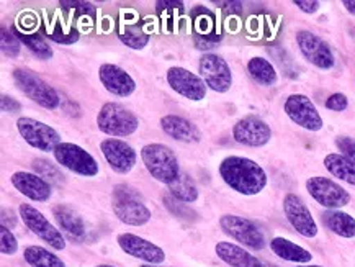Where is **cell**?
Returning <instances> with one entry per match:
<instances>
[{
  "mask_svg": "<svg viewBox=\"0 0 355 267\" xmlns=\"http://www.w3.org/2000/svg\"><path fill=\"white\" fill-rule=\"evenodd\" d=\"M293 3L304 13H315L320 10L321 7V3L316 2V0H309V2H304V0H295Z\"/></svg>",
  "mask_w": 355,
  "mask_h": 267,
  "instance_id": "39",
  "label": "cell"
},
{
  "mask_svg": "<svg viewBox=\"0 0 355 267\" xmlns=\"http://www.w3.org/2000/svg\"><path fill=\"white\" fill-rule=\"evenodd\" d=\"M322 223L327 230L343 238L355 236V218L340 210H327L322 214Z\"/></svg>",
  "mask_w": 355,
  "mask_h": 267,
  "instance_id": "25",
  "label": "cell"
},
{
  "mask_svg": "<svg viewBox=\"0 0 355 267\" xmlns=\"http://www.w3.org/2000/svg\"><path fill=\"white\" fill-rule=\"evenodd\" d=\"M284 212L286 220L304 238H315L318 234V225L311 212L302 198L295 193H286L284 198Z\"/></svg>",
  "mask_w": 355,
  "mask_h": 267,
  "instance_id": "16",
  "label": "cell"
},
{
  "mask_svg": "<svg viewBox=\"0 0 355 267\" xmlns=\"http://www.w3.org/2000/svg\"><path fill=\"white\" fill-rule=\"evenodd\" d=\"M326 107L329 108V110H334V112H344L345 108L349 107V101L344 94H340V92L332 94L331 97L326 101Z\"/></svg>",
  "mask_w": 355,
  "mask_h": 267,
  "instance_id": "37",
  "label": "cell"
},
{
  "mask_svg": "<svg viewBox=\"0 0 355 267\" xmlns=\"http://www.w3.org/2000/svg\"><path fill=\"white\" fill-rule=\"evenodd\" d=\"M200 78L207 84V87L215 90L218 94H225L233 85V72L227 62L221 56L213 53H207L200 58L198 62Z\"/></svg>",
  "mask_w": 355,
  "mask_h": 267,
  "instance_id": "10",
  "label": "cell"
},
{
  "mask_svg": "<svg viewBox=\"0 0 355 267\" xmlns=\"http://www.w3.org/2000/svg\"><path fill=\"white\" fill-rule=\"evenodd\" d=\"M139 267H161V266H153V264H143V266H139Z\"/></svg>",
  "mask_w": 355,
  "mask_h": 267,
  "instance_id": "43",
  "label": "cell"
},
{
  "mask_svg": "<svg viewBox=\"0 0 355 267\" xmlns=\"http://www.w3.org/2000/svg\"><path fill=\"white\" fill-rule=\"evenodd\" d=\"M284 110L293 123H297L308 131H320L324 126L315 103L304 94L288 95L285 101Z\"/></svg>",
  "mask_w": 355,
  "mask_h": 267,
  "instance_id": "12",
  "label": "cell"
},
{
  "mask_svg": "<svg viewBox=\"0 0 355 267\" xmlns=\"http://www.w3.org/2000/svg\"><path fill=\"white\" fill-rule=\"evenodd\" d=\"M270 250L274 251L275 256L280 259L288 262H297V264H308L313 259V255L304 248L298 246L297 243L290 241V239L277 236L270 241Z\"/></svg>",
  "mask_w": 355,
  "mask_h": 267,
  "instance_id": "24",
  "label": "cell"
},
{
  "mask_svg": "<svg viewBox=\"0 0 355 267\" xmlns=\"http://www.w3.org/2000/svg\"><path fill=\"white\" fill-rule=\"evenodd\" d=\"M100 151L108 164L118 174H128L136 164V151L133 146L118 138H107L100 143Z\"/></svg>",
  "mask_w": 355,
  "mask_h": 267,
  "instance_id": "18",
  "label": "cell"
},
{
  "mask_svg": "<svg viewBox=\"0 0 355 267\" xmlns=\"http://www.w3.org/2000/svg\"><path fill=\"white\" fill-rule=\"evenodd\" d=\"M0 44H2L3 56L18 58V54H20L21 42L15 33H12V31L7 28H2V35H0Z\"/></svg>",
  "mask_w": 355,
  "mask_h": 267,
  "instance_id": "32",
  "label": "cell"
},
{
  "mask_svg": "<svg viewBox=\"0 0 355 267\" xmlns=\"http://www.w3.org/2000/svg\"><path fill=\"white\" fill-rule=\"evenodd\" d=\"M164 205H166L172 214L177 215V216H182V218H187V220H192L193 218V212L190 210L189 207H185L187 203L184 202H179L177 198H174L172 196H167L164 197Z\"/></svg>",
  "mask_w": 355,
  "mask_h": 267,
  "instance_id": "35",
  "label": "cell"
},
{
  "mask_svg": "<svg viewBox=\"0 0 355 267\" xmlns=\"http://www.w3.org/2000/svg\"><path fill=\"white\" fill-rule=\"evenodd\" d=\"M17 130L20 137L30 144L31 148L38 151H54L58 144H61V137L53 126H49L43 121L30 119V117H21L17 120Z\"/></svg>",
  "mask_w": 355,
  "mask_h": 267,
  "instance_id": "7",
  "label": "cell"
},
{
  "mask_svg": "<svg viewBox=\"0 0 355 267\" xmlns=\"http://www.w3.org/2000/svg\"><path fill=\"white\" fill-rule=\"evenodd\" d=\"M336 146L340 151V155L347 157L349 161L355 162V139L350 137H338L336 138Z\"/></svg>",
  "mask_w": 355,
  "mask_h": 267,
  "instance_id": "36",
  "label": "cell"
},
{
  "mask_svg": "<svg viewBox=\"0 0 355 267\" xmlns=\"http://www.w3.org/2000/svg\"><path fill=\"white\" fill-rule=\"evenodd\" d=\"M98 79L108 92L116 97H130L136 90L135 79L116 64H102L98 69Z\"/></svg>",
  "mask_w": 355,
  "mask_h": 267,
  "instance_id": "20",
  "label": "cell"
},
{
  "mask_svg": "<svg viewBox=\"0 0 355 267\" xmlns=\"http://www.w3.org/2000/svg\"><path fill=\"white\" fill-rule=\"evenodd\" d=\"M33 169L38 173L43 179H49L51 182H61L62 174L59 173L58 167L53 166L51 162L46 160H35L33 161Z\"/></svg>",
  "mask_w": 355,
  "mask_h": 267,
  "instance_id": "33",
  "label": "cell"
},
{
  "mask_svg": "<svg viewBox=\"0 0 355 267\" xmlns=\"http://www.w3.org/2000/svg\"><path fill=\"white\" fill-rule=\"evenodd\" d=\"M20 42L30 49L31 53H35L40 60H51L53 58V49L49 46L46 40L38 33H17Z\"/></svg>",
  "mask_w": 355,
  "mask_h": 267,
  "instance_id": "31",
  "label": "cell"
},
{
  "mask_svg": "<svg viewBox=\"0 0 355 267\" xmlns=\"http://www.w3.org/2000/svg\"><path fill=\"white\" fill-rule=\"evenodd\" d=\"M297 267H322V266H297Z\"/></svg>",
  "mask_w": 355,
  "mask_h": 267,
  "instance_id": "45",
  "label": "cell"
},
{
  "mask_svg": "<svg viewBox=\"0 0 355 267\" xmlns=\"http://www.w3.org/2000/svg\"><path fill=\"white\" fill-rule=\"evenodd\" d=\"M169 192L172 197L184 203H193L198 198L197 185H195L190 175L184 173H180L179 178L169 184Z\"/></svg>",
  "mask_w": 355,
  "mask_h": 267,
  "instance_id": "29",
  "label": "cell"
},
{
  "mask_svg": "<svg viewBox=\"0 0 355 267\" xmlns=\"http://www.w3.org/2000/svg\"><path fill=\"white\" fill-rule=\"evenodd\" d=\"M343 6L345 7V10H347L349 13L355 15V0H344Z\"/></svg>",
  "mask_w": 355,
  "mask_h": 267,
  "instance_id": "42",
  "label": "cell"
},
{
  "mask_svg": "<svg viewBox=\"0 0 355 267\" xmlns=\"http://www.w3.org/2000/svg\"><path fill=\"white\" fill-rule=\"evenodd\" d=\"M306 190L320 205L329 208V210H339L349 205L350 193L334 180L315 175L306 180Z\"/></svg>",
  "mask_w": 355,
  "mask_h": 267,
  "instance_id": "11",
  "label": "cell"
},
{
  "mask_svg": "<svg viewBox=\"0 0 355 267\" xmlns=\"http://www.w3.org/2000/svg\"><path fill=\"white\" fill-rule=\"evenodd\" d=\"M216 256L231 267H263V262L248 250L230 241H220L215 246Z\"/></svg>",
  "mask_w": 355,
  "mask_h": 267,
  "instance_id": "23",
  "label": "cell"
},
{
  "mask_svg": "<svg viewBox=\"0 0 355 267\" xmlns=\"http://www.w3.org/2000/svg\"><path fill=\"white\" fill-rule=\"evenodd\" d=\"M20 110H21L20 102H17L15 98L10 97V95H2V112L17 113Z\"/></svg>",
  "mask_w": 355,
  "mask_h": 267,
  "instance_id": "38",
  "label": "cell"
},
{
  "mask_svg": "<svg viewBox=\"0 0 355 267\" xmlns=\"http://www.w3.org/2000/svg\"><path fill=\"white\" fill-rule=\"evenodd\" d=\"M13 80L17 87L24 92L26 97L38 103L46 110H56L61 103V98L56 90L49 85L46 80H43L40 76H36L33 71L18 67L13 71Z\"/></svg>",
  "mask_w": 355,
  "mask_h": 267,
  "instance_id": "5",
  "label": "cell"
},
{
  "mask_svg": "<svg viewBox=\"0 0 355 267\" xmlns=\"http://www.w3.org/2000/svg\"><path fill=\"white\" fill-rule=\"evenodd\" d=\"M263 267H277V266H272V264H266V262H263Z\"/></svg>",
  "mask_w": 355,
  "mask_h": 267,
  "instance_id": "46",
  "label": "cell"
},
{
  "mask_svg": "<svg viewBox=\"0 0 355 267\" xmlns=\"http://www.w3.org/2000/svg\"><path fill=\"white\" fill-rule=\"evenodd\" d=\"M141 160H143L148 173L159 182L169 185L180 175L179 160H177L175 153L166 144H146L141 149Z\"/></svg>",
  "mask_w": 355,
  "mask_h": 267,
  "instance_id": "2",
  "label": "cell"
},
{
  "mask_svg": "<svg viewBox=\"0 0 355 267\" xmlns=\"http://www.w3.org/2000/svg\"><path fill=\"white\" fill-rule=\"evenodd\" d=\"M220 226L227 236L244 244L245 248L254 251H261L266 246V236L259 230V226L244 216L238 215H223L220 218Z\"/></svg>",
  "mask_w": 355,
  "mask_h": 267,
  "instance_id": "8",
  "label": "cell"
},
{
  "mask_svg": "<svg viewBox=\"0 0 355 267\" xmlns=\"http://www.w3.org/2000/svg\"><path fill=\"white\" fill-rule=\"evenodd\" d=\"M297 43L304 60L311 62L313 66L320 67V69H331V67H334L336 60L329 44L318 35L302 30L297 33Z\"/></svg>",
  "mask_w": 355,
  "mask_h": 267,
  "instance_id": "14",
  "label": "cell"
},
{
  "mask_svg": "<svg viewBox=\"0 0 355 267\" xmlns=\"http://www.w3.org/2000/svg\"><path fill=\"white\" fill-rule=\"evenodd\" d=\"M233 138L244 146L261 148L270 141L272 130L262 119L256 115H248L233 126Z\"/></svg>",
  "mask_w": 355,
  "mask_h": 267,
  "instance_id": "15",
  "label": "cell"
},
{
  "mask_svg": "<svg viewBox=\"0 0 355 267\" xmlns=\"http://www.w3.org/2000/svg\"><path fill=\"white\" fill-rule=\"evenodd\" d=\"M167 84L171 89L189 101L200 102L207 97V84L195 72L180 66H172L166 72Z\"/></svg>",
  "mask_w": 355,
  "mask_h": 267,
  "instance_id": "13",
  "label": "cell"
},
{
  "mask_svg": "<svg viewBox=\"0 0 355 267\" xmlns=\"http://www.w3.org/2000/svg\"><path fill=\"white\" fill-rule=\"evenodd\" d=\"M156 6L159 10H164V8H182L184 7V3L182 2H157Z\"/></svg>",
  "mask_w": 355,
  "mask_h": 267,
  "instance_id": "41",
  "label": "cell"
},
{
  "mask_svg": "<svg viewBox=\"0 0 355 267\" xmlns=\"http://www.w3.org/2000/svg\"><path fill=\"white\" fill-rule=\"evenodd\" d=\"M118 35H120L123 43H126L133 49H143L149 42V35L144 33L138 24H130V21H126V25L121 24Z\"/></svg>",
  "mask_w": 355,
  "mask_h": 267,
  "instance_id": "30",
  "label": "cell"
},
{
  "mask_svg": "<svg viewBox=\"0 0 355 267\" xmlns=\"http://www.w3.org/2000/svg\"><path fill=\"white\" fill-rule=\"evenodd\" d=\"M248 71L256 83L261 85H274L277 83V71L274 64L266 58L256 56L248 62Z\"/></svg>",
  "mask_w": 355,
  "mask_h": 267,
  "instance_id": "27",
  "label": "cell"
},
{
  "mask_svg": "<svg viewBox=\"0 0 355 267\" xmlns=\"http://www.w3.org/2000/svg\"><path fill=\"white\" fill-rule=\"evenodd\" d=\"M161 128L167 137L182 143H197L202 138V133L192 121L177 115H166L161 119Z\"/></svg>",
  "mask_w": 355,
  "mask_h": 267,
  "instance_id": "22",
  "label": "cell"
},
{
  "mask_svg": "<svg viewBox=\"0 0 355 267\" xmlns=\"http://www.w3.org/2000/svg\"><path fill=\"white\" fill-rule=\"evenodd\" d=\"M112 208L116 218L130 226H143L151 220V210L144 205L138 193L128 185H116L113 189Z\"/></svg>",
  "mask_w": 355,
  "mask_h": 267,
  "instance_id": "3",
  "label": "cell"
},
{
  "mask_svg": "<svg viewBox=\"0 0 355 267\" xmlns=\"http://www.w3.org/2000/svg\"><path fill=\"white\" fill-rule=\"evenodd\" d=\"M97 126L102 133L113 138H123L133 135L139 128V120L133 112L121 103L108 102L97 113Z\"/></svg>",
  "mask_w": 355,
  "mask_h": 267,
  "instance_id": "4",
  "label": "cell"
},
{
  "mask_svg": "<svg viewBox=\"0 0 355 267\" xmlns=\"http://www.w3.org/2000/svg\"><path fill=\"white\" fill-rule=\"evenodd\" d=\"M24 257L31 267H66L61 257L41 246L25 248Z\"/></svg>",
  "mask_w": 355,
  "mask_h": 267,
  "instance_id": "28",
  "label": "cell"
},
{
  "mask_svg": "<svg viewBox=\"0 0 355 267\" xmlns=\"http://www.w3.org/2000/svg\"><path fill=\"white\" fill-rule=\"evenodd\" d=\"M18 215H20L21 221L26 225V228H28L31 233H35L40 239H43L44 243H48L53 250H64L66 241L61 230L56 228L51 221H48L46 216L41 214L40 210H36L33 205H30V203H21V205L18 207Z\"/></svg>",
  "mask_w": 355,
  "mask_h": 267,
  "instance_id": "6",
  "label": "cell"
},
{
  "mask_svg": "<svg viewBox=\"0 0 355 267\" xmlns=\"http://www.w3.org/2000/svg\"><path fill=\"white\" fill-rule=\"evenodd\" d=\"M116 243L123 252H126L131 257H136V259L148 262V264L159 266L166 261V252L161 248L148 241V239L136 236L133 233H121L116 238Z\"/></svg>",
  "mask_w": 355,
  "mask_h": 267,
  "instance_id": "17",
  "label": "cell"
},
{
  "mask_svg": "<svg viewBox=\"0 0 355 267\" xmlns=\"http://www.w3.org/2000/svg\"><path fill=\"white\" fill-rule=\"evenodd\" d=\"M12 185L15 187L21 196L33 202H48L53 196L51 184L41 175L33 173H26V171H18L12 174Z\"/></svg>",
  "mask_w": 355,
  "mask_h": 267,
  "instance_id": "19",
  "label": "cell"
},
{
  "mask_svg": "<svg viewBox=\"0 0 355 267\" xmlns=\"http://www.w3.org/2000/svg\"><path fill=\"white\" fill-rule=\"evenodd\" d=\"M54 160L66 169L72 171L74 174L94 178L98 174V164L90 153L74 143H61L54 149Z\"/></svg>",
  "mask_w": 355,
  "mask_h": 267,
  "instance_id": "9",
  "label": "cell"
},
{
  "mask_svg": "<svg viewBox=\"0 0 355 267\" xmlns=\"http://www.w3.org/2000/svg\"><path fill=\"white\" fill-rule=\"evenodd\" d=\"M220 175L227 187L241 196H257L267 185V174L261 164L243 156H227L220 164Z\"/></svg>",
  "mask_w": 355,
  "mask_h": 267,
  "instance_id": "1",
  "label": "cell"
},
{
  "mask_svg": "<svg viewBox=\"0 0 355 267\" xmlns=\"http://www.w3.org/2000/svg\"><path fill=\"white\" fill-rule=\"evenodd\" d=\"M54 220H56L58 228L62 230L71 241L84 243L87 238V232H85V225L79 215L67 205H58L53 210Z\"/></svg>",
  "mask_w": 355,
  "mask_h": 267,
  "instance_id": "21",
  "label": "cell"
},
{
  "mask_svg": "<svg viewBox=\"0 0 355 267\" xmlns=\"http://www.w3.org/2000/svg\"><path fill=\"white\" fill-rule=\"evenodd\" d=\"M97 267H115V266H110V264H100Z\"/></svg>",
  "mask_w": 355,
  "mask_h": 267,
  "instance_id": "44",
  "label": "cell"
},
{
  "mask_svg": "<svg viewBox=\"0 0 355 267\" xmlns=\"http://www.w3.org/2000/svg\"><path fill=\"white\" fill-rule=\"evenodd\" d=\"M15 225H17L15 214H13L12 210H6V208H3L2 210V226H6V228L10 230Z\"/></svg>",
  "mask_w": 355,
  "mask_h": 267,
  "instance_id": "40",
  "label": "cell"
},
{
  "mask_svg": "<svg viewBox=\"0 0 355 267\" xmlns=\"http://www.w3.org/2000/svg\"><path fill=\"white\" fill-rule=\"evenodd\" d=\"M0 251L6 256H12L18 251L17 238L13 236V233L8 228H6V226L0 228Z\"/></svg>",
  "mask_w": 355,
  "mask_h": 267,
  "instance_id": "34",
  "label": "cell"
},
{
  "mask_svg": "<svg viewBox=\"0 0 355 267\" xmlns=\"http://www.w3.org/2000/svg\"><path fill=\"white\" fill-rule=\"evenodd\" d=\"M324 166L334 178L344 180L350 185H355V162L349 161L343 155L332 153V155H327L324 157Z\"/></svg>",
  "mask_w": 355,
  "mask_h": 267,
  "instance_id": "26",
  "label": "cell"
}]
</instances>
